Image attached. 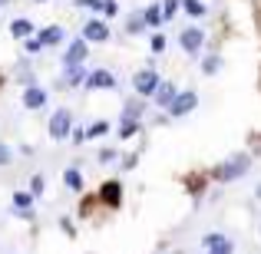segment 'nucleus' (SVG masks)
<instances>
[{
	"label": "nucleus",
	"mask_w": 261,
	"mask_h": 254,
	"mask_svg": "<svg viewBox=\"0 0 261 254\" xmlns=\"http://www.w3.org/2000/svg\"><path fill=\"white\" fill-rule=\"evenodd\" d=\"M205 43V30L202 26H185L182 33H178V46H182L185 53H198Z\"/></svg>",
	"instance_id": "20e7f679"
},
{
	"label": "nucleus",
	"mask_w": 261,
	"mask_h": 254,
	"mask_svg": "<svg viewBox=\"0 0 261 254\" xmlns=\"http://www.w3.org/2000/svg\"><path fill=\"white\" fill-rule=\"evenodd\" d=\"M142 13H146V23L149 26H162V23H166V20H162V4H149Z\"/></svg>",
	"instance_id": "aec40b11"
},
{
	"label": "nucleus",
	"mask_w": 261,
	"mask_h": 254,
	"mask_svg": "<svg viewBox=\"0 0 261 254\" xmlns=\"http://www.w3.org/2000/svg\"><path fill=\"white\" fill-rule=\"evenodd\" d=\"M166 50V37L162 33H152V53H162Z\"/></svg>",
	"instance_id": "cd10ccee"
},
{
	"label": "nucleus",
	"mask_w": 261,
	"mask_h": 254,
	"mask_svg": "<svg viewBox=\"0 0 261 254\" xmlns=\"http://www.w3.org/2000/svg\"><path fill=\"white\" fill-rule=\"evenodd\" d=\"M106 132H109L106 122H93V126L86 129V139H96V135H106Z\"/></svg>",
	"instance_id": "393cba45"
},
{
	"label": "nucleus",
	"mask_w": 261,
	"mask_h": 254,
	"mask_svg": "<svg viewBox=\"0 0 261 254\" xmlns=\"http://www.w3.org/2000/svg\"><path fill=\"white\" fill-rule=\"evenodd\" d=\"M116 159V149H99V162H113Z\"/></svg>",
	"instance_id": "7c9ffc66"
},
{
	"label": "nucleus",
	"mask_w": 261,
	"mask_h": 254,
	"mask_svg": "<svg viewBox=\"0 0 261 254\" xmlns=\"http://www.w3.org/2000/svg\"><path fill=\"white\" fill-rule=\"evenodd\" d=\"M218 70H222V57H215V53H208V57L202 60V73H205V76H215Z\"/></svg>",
	"instance_id": "4be33fe9"
},
{
	"label": "nucleus",
	"mask_w": 261,
	"mask_h": 254,
	"mask_svg": "<svg viewBox=\"0 0 261 254\" xmlns=\"http://www.w3.org/2000/svg\"><path fill=\"white\" fill-rule=\"evenodd\" d=\"M63 182L70 191H83V175H80V168H66L63 172Z\"/></svg>",
	"instance_id": "6ab92c4d"
},
{
	"label": "nucleus",
	"mask_w": 261,
	"mask_h": 254,
	"mask_svg": "<svg viewBox=\"0 0 261 254\" xmlns=\"http://www.w3.org/2000/svg\"><path fill=\"white\" fill-rule=\"evenodd\" d=\"M76 7H83V10H99V4L102 0H73Z\"/></svg>",
	"instance_id": "c85d7f7f"
},
{
	"label": "nucleus",
	"mask_w": 261,
	"mask_h": 254,
	"mask_svg": "<svg viewBox=\"0 0 261 254\" xmlns=\"http://www.w3.org/2000/svg\"><path fill=\"white\" fill-rule=\"evenodd\" d=\"M50 139H70V132H73V116H70V109H57V112L50 116Z\"/></svg>",
	"instance_id": "7ed1b4c3"
},
{
	"label": "nucleus",
	"mask_w": 261,
	"mask_h": 254,
	"mask_svg": "<svg viewBox=\"0 0 261 254\" xmlns=\"http://www.w3.org/2000/svg\"><path fill=\"white\" fill-rule=\"evenodd\" d=\"M182 10L189 13V17H205V13H208V7H205L202 0H182Z\"/></svg>",
	"instance_id": "412c9836"
},
{
	"label": "nucleus",
	"mask_w": 261,
	"mask_h": 254,
	"mask_svg": "<svg viewBox=\"0 0 261 254\" xmlns=\"http://www.w3.org/2000/svg\"><path fill=\"white\" fill-rule=\"evenodd\" d=\"M99 13H102L106 20H113L116 13H119V4H116V0H102V4H99Z\"/></svg>",
	"instance_id": "b1692460"
},
{
	"label": "nucleus",
	"mask_w": 261,
	"mask_h": 254,
	"mask_svg": "<svg viewBox=\"0 0 261 254\" xmlns=\"http://www.w3.org/2000/svg\"><path fill=\"white\" fill-rule=\"evenodd\" d=\"M255 198H258V202H261V182H258V188H255Z\"/></svg>",
	"instance_id": "f704fd0d"
},
{
	"label": "nucleus",
	"mask_w": 261,
	"mask_h": 254,
	"mask_svg": "<svg viewBox=\"0 0 261 254\" xmlns=\"http://www.w3.org/2000/svg\"><path fill=\"white\" fill-rule=\"evenodd\" d=\"M195 106H198V93H195V89H185V93L175 96L172 106H169V116H189Z\"/></svg>",
	"instance_id": "0eeeda50"
},
{
	"label": "nucleus",
	"mask_w": 261,
	"mask_h": 254,
	"mask_svg": "<svg viewBox=\"0 0 261 254\" xmlns=\"http://www.w3.org/2000/svg\"><path fill=\"white\" fill-rule=\"evenodd\" d=\"M149 30V23H146V13H129L126 17V33H133V37H139V33H146Z\"/></svg>",
	"instance_id": "f3484780"
},
{
	"label": "nucleus",
	"mask_w": 261,
	"mask_h": 254,
	"mask_svg": "<svg viewBox=\"0 0 261 254\" xmlns=\"http://www.w3.org/2000/svg\"><path fill=\"white\" fill-rule=\"evenodd\" d=\"M10 155H13V152L4 146V142H0V165H7V162H10Z\"/></svg>",
	"instance_id": "2f4dec72"
},
{
	"label": "nucleus",
	"mask_w": 261,
	"mask_h": 254,
	"mask_svg": "<svg viewBox=\"0 0 261 254\" xmlns=\"http://www.w3.org/2000/svg\"><path fill=\"white\" fill-rule=\"evenodd\" d=\"M63 40H66V30H63V26H57V23H50V26L40 30V43H43V46H60Z\"/></svg>",
	"instance_id": "ddd939ff"
},
{
	"label": "nucleus",
	"mask_w": 261,
	"mask_h": 254,
	"mask_svg": "<svg viewBox=\"0 0 261 254\" xmlns=\"http://www.w3.org/2000/svg\"><path fill=\"white\" fill-rule=\"evenodd\" d=\"M13 205H17L20 218H33V191H17V195H13Z\"/></svg>",
	"instance_id": "2eb2a0df"
},
{
	"label": "nucleus",
	"mask_w": 261,
	"mask_h": 254,
	"mask_svg": "<svg viewBox=\"0 0 261 254\" xmlns=\"http://www.w3.org/2000/svg\"><path fill=\"white\" fill-rule=\"evenodd\" d=\"M23 46H27V53H40V50H43L40 37H27V40H23Z\"/></svg>",
	"instance_id": "bb28decb"
},
{
	"label": "nucleus",
	"mask_w": 261,
	"mask_h": 254,
	"mask_svg": "<svg viewBox=\"0 0 261 254\" xmlns=\"http://www.w3.org/2000/svg\"><path fill=\"white\" fill-rule=\"evenodd\" d=\"M83 40L86 43H106L109 40V23L106 20H86L83 23Z\"/></svg>",
	"instance_id": "423d86ee"
},
{
	"label": "nucleus",
	"mask_w": 261,
	"mask_h": 254,
	"mask_svg": "<svg viewBox=\"0 0 261 254\" xmlns=\"http://www.w3.org/2000/svg\"><path fill=\"white\" fill-rule=\"evenodd\" d=\"M159 73L152 70V66H146V70H139L133 76V86H136V96H142V99H149V96H155V89H159Z\"/></svg>",
	"instance_id": "f03ea898"
},
{
	"label": "nucleus",
	"mask_w": 261,
	"mask_h": 254,
	"mask_svg": "<svg viewBox=\"0 0 261 254\" xmlns=\"http://www.w3.org/2000/svg\"><path fill=\"white\" fill-rule=\"evenodd\" d=\"M73 142H76V146H80V142H86V129H73Z\"/></svg>",
	"instance_id": "473e14b6"
},
{
	"label": "nucleus",
	"mask_w": 261,
	"mask_h": 254,
	"mask_svg": "<svg viewBox=\"0 0 261 254\" xmlns=\"http://www.w3.org/2000/svg\"><path fill=\"white\" fill-rule=\"evenodd\" d=\"M142 112H146L142 96H139V99H126V102H122V122H139Z\"/></svg>",
	"instance_id": "f8f14e48"
},
{
	"label": "nucleus",
	"mask_w": 261,
	"mask_h": 254,
	"mask_svg": "<svg viewBox=\"0 0 261 254\" xmlns=\"http://www.w3.org/2000/svg\"><path fill=\"white\" fill-rule=\"evenodd\" d=\"M23 106L27 109H43L46 106V93L37 83H33V86H23Z\"/></svg>",
	"instance_id": "9b49d317"
},
{
	"label": "nucleus",
	"mask_w": 261,
	"mask_h": 254,
	"mask_svg": "<svg viewBox=\"0 0 261 254\" xmlns=\"http://www.w3.org/2000/svg\"><path fill=\"white\" fill-rule=\"evenodd\" d=\"M86 89H116V76L109 70H93L86 76Z\"/></svg>",
	"instance_id": "1a4fd4ad"
},
{
	"label": "nucleus",
	"mask_w": 261,
	"mask_h": 254,
	"mask_svg": "<svg viewBox=\"0 0 261 254\" xmlns=\"http://www.w3.org/2000/svg\"><path fill=\"white\" fill-rule=\"evenodd\" d=\"M178 10H182V0H166L162 4V20H172Z\"/></svg>",
	"instance_id": "5701e85b"
},
{
	"label": "nucleus",
	"mask_w": 261,
	"mask_h": 254,
	"mask_svg": "<svg viewBox=\"0 0 261 254\" xmlns=\"http://www.w3.org/2000/svg\"><path fill=\"white\" fill-rule=\"evenodd\" d=\"M10 33L17 40H27V37H33V33H37V26H33V20H27V17H17L10 23Z\"/></svg>",
	"instance_id": "dca6fc26"
},
{
	"label": "nucleus",
	"mask_w": 261,
	"mask_h": 254,
	"mask_svg": "<svg viewBox=\"0 0 261 254\" xmlns=\"http://www.w3.org/2000/svg\"><path fill=\"white\" fill-rule=\"evenodd\" d=\"M30 188H33V195H40V191H43V175H33Z\"/></svg>",
	"instance_id": "c756f323"
},
{
	"label": "nucleus",
	"mask_w": 261,
	"mask_h": 254,
	"mask_svg": "<svg viewBox=\"0 0 261 254\" xmlns=\"http://www.w3.org/2000/svg\"><path fill=\"white\" fill-rule=\"evenodd\" d=\"M248 168H251V155L248 152H235L212 172V175H215V182H235V178L248 175Z\"/></svg>",
	"instance_id": "f257e3e1"
},
{
	"label": "nucleus",
	"mask_w": 261,
	"mask_h": 254,
	"mask_svg": "<svg viewBox=\"0 0 261 254\" xmlns=\"http://www.w3.org/2000/svg\"><path fill=\"white\" fill-rule=\"evenodd\" d=\"M37 4H46V0H37Z\"/></svg>",
	"instance_id": "c9c22d12"
},
{
	"label": "nucleus",
	"mask_w": 261,
	"mask_h": 254,
	"mask_svg": "<svg viewBox=\"0 0 261 254\" xmlns=\"http://www.w3.org/2000/svg\"><path fill=\"white\" fill-rule=\"evenodd\" d=\"M136 132H139V122H122V129H119V135H122V139H133Z\"/></svg>",
	"instance_id": "a878e982"
},
{
	"label": "nucleus",
	"mask_w": 261,
	"mask_h": 254,
	"mask_svg": "<svg viewBox=\"0 0 261 254\" xmlns=\"http://www.w3.org/2000/svg\"><path fill=\"white\" fill-rule=\"evenodd\" d=\"M99 198L109 205V208H119V202H122V185L119 182H106L99 188Z\"/></svg>",
	"instance_id": "4468645a"
},
{
	"label": "nucleus",
	"mask_w": 261,
	"mask_h": 254,
	"mask_svg": "<svg viewBox=\"0 0 261 254\" xmlns=\"http://www.w3.org/2000/svg\"><path fill=\"white\" fill-rule=\"evenodd\" d=\"M175 96H178V89H175V83H166V79H162L159 83V89H155V106H162V109H169L175 102Z\"/></svg>",
	"instance_id": "9d476101"
},
{
	"label": "nucleus",
	"mask_w": 261,
	"mask_h": 254,
	"mask_svg": "<svg viewBox=\"0 0 261 254\" xmlns=\"http://www.w3.org/2000/svg\"><path fill=\"white\" fill-rule=\"evenodd\" d=\"M205 254H231L235 251V244H231V238L225 235H205Z\"/></svg>",
	"instance_id": "6e6552de"
},
{
	"label": "nucleus",
	"mask_w": 261,
	"mask_h": 254,
	"mask_svg": "<svg viewBox=\"0 0 261 254\" xmlns=\"http://www.w3.org/2000/svg\"><path fill=\"white\" fill-rule=\"evenodd\" d=\"M86 76H89V73L83 70V66H70V70H66V79H63V86H60V89H73V86L86 83Z\"/></svg>",
	"instance_id": "a211bd4d"
},
{
	"label": "nucleus",
	"mask_w": 261,
	"mask_h": 254,
	"mask_svg": "<svg viewBox=\"0 0 261 254\" xmlns=\"http://www.w3.org/2000/svg\"><path fill=\"white\" fill-rule=\"evenodd\" d=\"M86 53H89V43L83 37L73 40L70 46H66V57H63V70H70V66H83L86 63Z\"/></svg>",
	"instance_id": "39448f33"
},
{
	"label": "nucleus",
	"mask_w": 261,
	"mask_h": 254,
	"mask_svg": "<svg viewBox=\"0 0 261 254\" xmlns=\"http://www.w3.org/2000/svg\"><path fill=\"white\" fill-rule=\"evenodd\" d=\"M122 168H126V172L136 168V155H126V159H122Z\"/></svg>",
	"instance_id": "72a5a7b5"
}]
</instances>
